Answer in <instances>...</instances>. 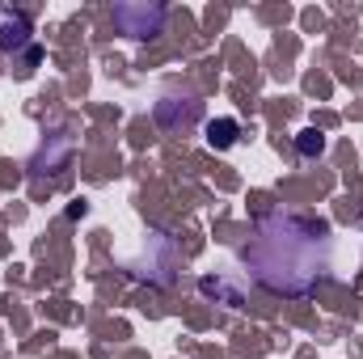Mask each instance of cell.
I'll use <instances>...</instances> for the list:
<instances>
[{"label":"cell","instance_id":"1","mask_svg":"<svg viewBox=\"0 0 363 359\" xmlns=\"http://www.w3.org/2000/svg\"><path fill=\"white\" fill-rule=\"evenodd\" d=\"M237 118H216V123H207V144L211 148H228V144H237Z\"/></svg>","mask_w":363,"mask_h":359},{"label":"cell","instance_id":"2","mask_svg":"<svg viewBox=\"0 0 363 359\" xmlns=\"http://www.w3.org/2000/svg\"><path fill=\"white\" fill-rule=\"evenodd\" d=\"M296 144H300V153H304V157H313V153H321V144H325V140H321L317 131H304Z\"/></svg>","mask_w":363,"mask_h":359}]
</instances>
